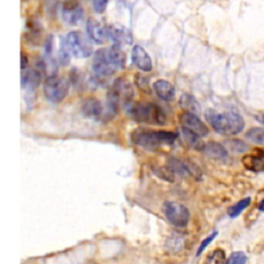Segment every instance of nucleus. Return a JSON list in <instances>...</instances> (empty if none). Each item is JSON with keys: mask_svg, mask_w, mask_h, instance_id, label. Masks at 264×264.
<instances>
[{"mask_svg": "<svg viewBox=\"0 0 264 264\" xmlns=\"http://www.w3.org/2000/svg\"><path fill=\"white\" fill-rule=\"evenodd\" d=\"M126 55L120 46L97 50L93 56V71L100 76L112 75L125 68Z\"/></svg>", "mask_w": 264, "mask_h": 264, "instance_id": "f257e3e1", "label": "nucleus"}, {"mask_svg": "<svg viewBox=\"0 0 264 264\" xmlns=\"http://www.w3.org/2000/svg\"><path fill=\"white\" fill-rule=\"evenodd\" d=\"M206 117L212 128L220 134L235 135L242 132L245 128L243 117L234 112L217 113L215 110L209 109Z\"/></svg>", "mask_w": 264, "mask_h": 264, "instance_id": "f03ea898", "label": "nucleus"}, {"mask_svg": "<svg viewBox=\"0 0 264 264\" xmlns=\"http://www.w3.org/2000/svg\"><path fill=\"white\" fill-rule=\"evenodd\" d=\"M130 117L139 123L151 125H164L166 115L160 106L151 102H136L129 106Z\"/></svg>", "mask_w": 264, "mask_h": 264, "instance_id": "7ed1b4c3", "label": "nucleus"}, {"mask_svg": "<svg viewBox=\"0 0 264 264\" xmlns=\"http://www.w3.org/2000/svg\"><path fill=\"white\" fill-rule=\"evenodd\" d=\"M134 95L132 85L125 79L115 81L112 88L107 92V106L114 116L118 113L121 105L129 106Z\"/></svg>", "mask_w": 264, "mask_h": 264, "instance_id": "20e7f679", "label": "nucleus"}, {"mask_svg": "<svg viewBox=\"0 0 264 264\" xmlns=\"http://www.w3.org/2000/svg\"><path fill=\"white\" fill-rule=\"evenodd\" d=\"M44 94L50 101L61 102L70 91V82L60 75H50L44 82Z\"/></svg>", "mask_w": 264, "mask_h": 264, "instance_id": "39448f33", "label": "nucleus"}, {"mask_svg": "<svg viewBox=\"0 0 264 264\" xmlns=\"http://www.w3.org/2000/svg\"><path fill=\"white\" fill-rule=\"evenodd\" d=\"M71 55L75 58L85 59L91 56L93 52L89 39L80 31H72L65 37Z\"/></svg>", "mask_w": 264, "mask_h": 264, "instance_id": "423d86ee", "label": "nucleus"}, {"mask_svg": "<svg viewBox=\"0 0 264 264\" xmlns=\"http://www.w3.org/2000/svg\"><path fill=\"white\" fill-rule=\"evenodd\" d=\"M165 217L174 226L184 228L189 223L190 211L183 204L176 201H166L164 203Z\"/></svg>", "mask_w": 264, "mask_h": 264, "instance_id": "0eeeda50", "label": "nucleus"}, {"mask_svg": "<svg viewBox=\"0 0 264 264\" xmlns=\"http://www.w3.org/2000/svg\"><path fill=\"white\" fill-rule=\"evenodd\" d=\"M131 141L136 146L149 151H155L162 144L160 141L159 131L142 128V127L132 131Z\"/></svg>", "mask_w": 264, "mask_h": 264, "instance_id": "6e6552de", "label": "nucleus"}, {"mask_svg": "<svg viewBox=\"0 0 264 264\" xmlns=\"http://www.w3.org/2000/svg\"><path fill=\"white\" fill-rule=\"evenodd\" d=\"M82 109L85 117L94 119V120H109L114 117L108 109L107 105L106 108H105L101 102L95 98H90L85 101Z\"/></svg>", "mask_w": 264, "mask_h": 264, "instance_id": "1a4fd4ad", "label": "nucleus"}, {"mask_svg": "<svg viewBox=\"0 0 264 264\" xmlns=\"http://www.w3.org/2000/svg\"><path fill=\"white\" fill-rule=\"evenodd\" d=\"M84 16L83 6L79 0H65L62 5L63 21L70 26H76Z\"/></svg>", "mask_w": 264, "mask_h": 264, "instance_id": "9d476101", "label": "nucleus"}, {"mask_svg": "<svg viewBox=\"0 0 264 264\" xmlns=\"http://www.w3.org/2000/svg\"><path fill=\"white\" fill-rule=\"evenodd\" d=\"M106 36L116 46H129L132 44V33L129 29L121 26V25H110L106 28Z\"/></svg>", "mask_w": 264, "mask_h": 264, "instance_id": "9b49d317", "label": "nucleus"}, {"mask_svg": "<svg viewBox=\"0 0 264 264\" xmlns=\"http://www.w3.org/2000/svg\"><path fill=\"white\" fill-rule=\"evenodd\" d=\"M180 122L182 124V127L193 131L199 135L200 138H204L209 134V128L208 126L204 124L200 119L192 113H183L180 115Z\"/></svg>", "mask_w": 264, "mask_h": 264, "instance_id": "f8f14e48", "label": "nucleus"}, {"mask_svg": "<svg viewBox=\"0 0 264 264\" xmlns=\"http://www.w3.org/2000/svg\"><path fill=\"white\" fill-rule=\"evenodd\" d=\"M131 60L133 64L143 72H150L153 68V63L150 55L142 47L134 46L131 53Z\"/></svg>", "mask_w": 264, "mask_h": 264, "instance_id": "ddd939ff", "label": "nucleus"}, {"mask_svg": "<svg viewBox=\"0 0 264 264\" xmlns=\"http://www.w3.org/2000/svg\"><path fill=\"white\" fill-rule=\"evenodd\" d=\"M87 33L91 40L95 44H104L106 36V28L102 27V25L95 19L90 18L87 22Z\"/></svg>", "mask_w": 264, "mask_h": 264, "instance_id": "4468645a", "label": "nucleus"}, {"mask_svg": "<svg viewBox=\"0 0 264 264\" xmlns=\"http://www.w3.org/2000/svg\"><path fill=\"white\" fill-rule=\"evenodd\" d=\"M41 80V74L35 70H29L21 75V86L27 92H33L38 86Z\"/></svg>", "mask_w": 264, "mask_h": 264, "instance_id": "2eb2a0df", "label": "nucleus"}, {"mask_svg": "<svg viewBox=\"0 0 264 264\" xmlns=\"http://www.w3.org/2000/svg\"><path fill=\"white\" fill-rule=\"evenodd\" d=\"M243 163L246 168L254 173L264 172V151L257 149L255 154L244 157Z\"/></svg>", "mask_w": 264, "mask_h": 264, "instance_id": "dca6fc26", "label": "nucleus"}, {"mask_svg": "<svg viewBox=\"0 0 264 264\" xmlns=\"http://www.w3.org/2000/svg\"><path fill=\"white\" fill-rule=\"evenodd\" d=\"M153 88L157 96L164 101H173L176 97L175 88L168 81L158 80L153 85Z\"/></svg>", "mask_w": 264, "mask_h": 264, "instance_id": "f3484780", "label": "nucleus"}, {"mask_svg": "<svg viewBox=\"0 0 264 264\" xmlns=\"http://www.w3.org/2000/svg\"><path fill=\"white\" fill-rule=\"evenodd\" d=\"M181 138L187 146L194 150L203 151L204 146H206V144H204L203 141H201V138L199 135H197L196 133H194L193 131L189 129L185 128V127H182V129H181Z\"/></svg>", "mask_w": 264, "mask_h": 264, "instance_id": "a211bd4d", "label": "nucleus"}, {"mask_svg": "<svg viewBox=\"0 0 264 264\" xmlns=\"http://www.w3.org/2000/svg\"><path fill=\"white\" fill-rule=\"evenodd\" d=\"M203 153L210 158L215 159H225L228 156L227 150L222 146V144L215 141H211L204 146Z\"/></svg>", "mask_w": 264, "mask_h": 264, "instance_id": "6ab92c4d", "label": "nucleus"}, {"mask_svg": "<svg viewBox=\"0 0 264 264\" xmlns=\"http://www.w3.org/2000/svg\"><path fill=\"white\" fill-rule=\"evenodd\" d=\"M178 105H180V106L184 110H186V113H192L196 115L197 113L200 112V106L198 104V101L192 95L189 94L182 95L180 97V100H178Z\"/></svg>", "mask_w": 264, "mask_h": 264, "instance_id": "aec40b11", "label": "nucleus"}, {"mask_svg": "<svg viewBox=\"0 0 264 264\" xmlns=\"http://www.w3.org/2000/svg\"><path fill=\"white\" fill-rule=\"evenodd\" d=\"M167 167L172 170V173L175 175H180V176H190L193 175L190 167L185 164L184 162H182L181 160H178L176 158H169L168 163H167Z\"/></svg>", "mask_w": 264, "mask_h": 264, "instance_id": "412c9836", "label": "nucleus"}, {"mask_svg": "<svg viewBox=\"0 0 264 264\" xmlns=\"http://www.w3.org/2000/svg\"><path fill=\"white\" fill-rule=\"evenodd\" d=\"M70 50L68 48V45L66 42V38H62L60 41V46H59L58 51V59L59 62L62 66H67L70 62Z\"/></svg>", "mask_w": 264, "mask_h": 264, "instance_id": "4be33fe9", "label": "nucleus"}, {"mask_svg": "<svg viewBox=\"0 0 264 264\" xmlns=\"http://www.w3.org/2000/svg\"><path fill=\"white\" fill-rule=\"evenodd\" d=\"M246 138L255 143L264 146V128L255 127L246 133Z\"/></svg>", "mask_w": 264, "mask_h": 264, "instance_id": "5701e85b", "label": "nucleus"}, {"mask_svg": "<svg viewBox=\"0 0 264 264\" xmlns=\"http://www.w3.org/2000/svg\"><path fill=\"white\" fill-rule=\"evenodd\" d=\"M250 203H251V198L250 197H246V198H244L241 201H238L237 203L234 204V206H232L230 209L228 210L229 217H231V218L237 217L244 210H246V208L250 206Z\"/></svg>", "mask_w": 264, "mask_h": 264, "instance_id": "b1692460", "label": "nucleus"}, {"mask_svg": "<svg viewBox=\"0 0 264 264\" xmlns=\"http://www.w3.org/2000/svg\"><path fill=\"white\" fill-rule=\"evenodd\" d=\"M159 138L162 144H173L177 139V133L172 131H159Z\"/></svg>", "mask_w": 264, "mask_h": 264, "instance_id": "393cba45", "label": "nucleus"}, {"mask_svg": "<svg viewBox=\"0 0 264 264\" xmlns=\"http://www.w3.org/2000/svg\"><path fill=\"white\" fill-rule=\"evenodd\" d=\"M225 260V254L223 251L217 250L212 252L208 257L207 264H224Z\"/></svg>", "mask_w": 264, "mask_h": 264, "instance_id": "a878e982", "label": "nucleus"}, {"mask_svg": "<svg viewBox=\"0 0 264 264\" xmlns=\"http://www.w3.org/2000/svg\"><path fill=\"white\" fill-rule=\"evenodd\" d=\"M246 256L244 252H234L229 257L226 264H246Z\"/></svg>", "mask_w": 264, "mask_h": 264, "instance_id": "bb28decb", "label": "nucleus"}, {"mask_svg": "<svg viewBox=\"0 0 264 264\" xmlns=\"http://www.w3.org/2000/svg\"><path fill=\"white\" fill-rule=\"evenodd\" d=\"M107 3L108 0H93V7L97 14H102L106 12Z\"/></svg>", "mask_w": 264, "mask_h": 264, "instance_id": "cd10ccee", "label": "nucleus"}, {"mask_svg": "<svg viewBox=\"0 0 264 264\" xmlns=\"http://www.w3.org/2000/svg\"><path fill=\"white\" fill-rule=\"evenodd\" d=\"M217 235H218V232L215 231V232H212L210 236H208V237L206 238V240H203V241H202V243L200 244L199 248H198V250H197V256H198V255H200L204 250H206L207 246H208L212 241L215 240V237H216Z\"/></svg>", "mask_w": 264, "mask_h": 264, "instance_id": "c85d7f7f", "label": "nucleus"}, {"mask_svg": "<svg viewBox=\"0 0 264 264\" xmlns=\"http://www.w3.org/2000/svg\"><path fill=\"white\" fill-rule=\"evenodd\" d=\"M136 84L139 85L140 89L146 91V92H149L150 91V87H149V83L147 82V79L143 78V76H141V75H138L136 76Z\"/></svg>", "mask_w": 264, "mask_h": 264, "instance_id": "c756f323", "label": "nucleus"}, {"mask_svg": "<svg viewBox=\"0 0 264 264\" xmlns=\"http://www.w3.org/2000/svg\"><path fill=\"white\" fill-rule=\"evenodd\" d=\"M28 65V58L24 54H21V70H24Z\"/></svg>", "mask_w": 264, "mask_h": 264, "instance_id": "7c9ffc66", "label": "nucleus"}, {"mask_svg": "<svg viewBox=\"0 0 264 264\" xmlns=\"http://www.w3.org/2000/svg\"><path fill=\"white\" fill-rule=\"evenodd\" d=\"M256 119H257V121L264 124V114L263 115H259V116H256Z\"/></svg>", "mask_w": 264, "mask_h": 264, "instance_id": "2f4dec72", "label": "nucleus"}, {"mask_svg": "<svg viewBox=\"0 0 264 264\" xmlns=\"http://www.w3.org/2000/svg\"><path fill=\"white\" fill-rule=\"evenodd\" d=\"M259 210H260L261 211L264 212V200H262V201L260 202V204H259Z\"/></svg>", "mask_w": 264, "mask_h": 264, "instance_id": "473e14b6", "label": "nucleus"}]
</instances>
